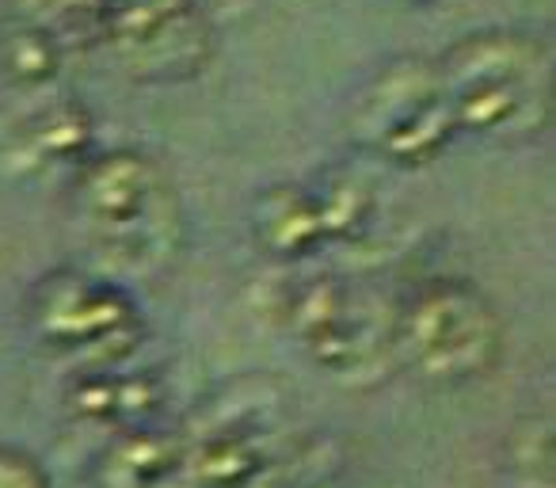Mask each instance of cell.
Wrapping results in <instances>:
<instances>
[{"label":"cell","mask_w":556,"mask_h":488,"mask_svg":"<svg viewBox=\"0 0 556 488\" xmlns=\"http://www.w3.org/2000/svg\"><path fill=\"white\" fill-rule=\"evenodd\" d=\"M70 207L92 252L118 272H161L184 240L176 187L138 149L88 153L73 168Z\"/></svg>","instance_id":"6da1fadb"},{"label":"cell","mask_w":556,"mask_h":488,"mask_svg":"<svg viewBox=\"0 0 556 488\" xmlns=\"http://www.w3.org/2000/svg\"><path fill=\"white\" fill-rule=\"evenodd\" d=\"M457 134L526 141L553 115V80L541 39L522 32H480L434 62Z\"/></svg>","instance_id":"7a4b0ae2"},{"label":"cell","mask_w":556,"mask_h":488,"mask_svg":"<svg viewBox=\"0 0 556 488\" xmlns=\"http://www.w3.org/2000/svg\"><path fill=\"white\" fill-rule=\"evenodd\" d=\"M503 355V317L469 279L431 275L389 305V359L427 386H469Z\"/></svg>","instance_id":"3957f363"},{"label":"cell","mask_w":556,"mask_h":488,"mask_svg":"<svg viewBox=\"0 0 556 488\" xmlns=\"http://www.w3.org/2000/svg\"><path fill=\"white\" fill-rule=\"evenodd\" d=\"M27 328L58 355L85 366H118L141 343V313L108 275L77 267L47 272L27 295Z\"/></svg>","instance_id":"277c9868"},{"label":"cell","mask_w":556,"mask_h":488,"mask_svg":"<svg viewBox=\"0 0 556 488\" xmlns=\"http://www.w3.org/2000/svg\"><path fill=\"white\" fill-rule=\"evenodd\" d=\"M282 325L313 366L336 378L378 374L389 359V305L348 275L302 279L282 302Z\"/></svg>","instance_id":"5b68a950"},{"label":"cell","mask_w":556,"mask_h":488,"mask_svg":"<svg viewBox=\"0 0 556 488\" xmlns=\"http://www.w3.org/2000/svg\"><path fill=\"white\" fill-rule=\"evenodd\" d=\"M100 47L141 85H179L214 58V27L199 0H108Z\"/></svg>","instance_id":"8992f818"},{"label":"cell","mask_w":556,"mask_h":488,"mask_svg":"<svg viewBox=\"0 0 556 488\" xmlns=\"http://www.w3.org/2000/svg\"><path fill=\"white\" fill-rule=\"evenodd\" d=\"M355 134L386 161L419 168L457 138L434 62H396L363 92Z\"/></svg>","instance_id":"52a82bcc"},{"label":"cell","mask_w":556,"mask_h":488,"mask_svg":"<svg viewBox=\"0 0 556 488\" xmlns=\"http://www.w3.org/2000/svg\"><path fill=\"white\" fill-rule=\"evenodd\" d=\"M374 217V195L363 179L328 176L317 187L278 184L260 195L252 233L275 260H309L332 240H351Z\"/></svg>","instance_id":"ba28073f"},{"label":"cell","mask_w":556,"mask_h":488,"mask_svg":"<svg viewBox=\"0 0 556 488\" xmlns=\"http://www.w3.org/2000/svg\"><path fill=\"white\" fill-rule=\"evenodd\" d=\"M123 366V363H118ZM118 366H88L70 386V404L77 416L100 420V424H134L146 420L164 401V389L153 374L118 371Z\"/></svg>","instance_id":"9c48e42d"},{"label":"cell","mask_w":556,"mask_h":488,"mask_svg":"<svg viewBox=\"0 0 556 488\" xmlns=\"http://www.w3.org/2000/svg\"><path fill=\"white\" fill-rule=\"evenodd\" d=\"M24 157L35 164H73L77 168L92 153V118L80 103L58 100L27 118Z\"/></svg>","instance_id":"30bf717a"},{"label":"cell","mask_w":556,"mask_h":488,"mask_svg":"<svg viewBox=\"0 0 556 488\" xmlns=\"http://www.w3.org/2000/svg\"><path fill=\"white\" fill-rule=\"evenodd\" d=\"M187 454L156 431H134L108 454V488H172Z\"/></svg>","instance_id":"8fae6325"},{"label":"cell","mask_w":556,"mask_h":488,"mask_svg":"<svg viewBox=\"0 0 556 488\" xmlns=\"http://www.w3.org/2000/svg\"><path fill=\"white\" fill-rule=\"evenodd\" d=\"M58 62H62V42L42 27L27 24V20H12L0 32V73L12 85L42 88L58 77Z\"/></svg>","instance_id":"7c38bea8"},{"label":"cell","mask_w":556,"mask_h":488,"mask_svg":"<svg viewBox=\"0 0 556 488\" xmlns=\"http://www.w3.org/2000/svg\"><path fill=\"white\" fill-rule=\"evenodd\" d=\"M16 4V20L50 32L58 42H88L100 39L103 12H108V0H12Z\"/></svg>","instance_id":"4fadbf2b"},{"label":"cell","mask_w":556,"mask_h":488,"mask_svg":"<svg viewBox=\"0 0 556 488\" xmlns=\"http://www.w3.org/2000/svg\"><path fill=\"white\" fill-rule=\"evenodd\" d=\"M0 488H47L42 470L27 454L0 450Z\"/></svg>","instance_id":"5bb4252c"},{"label":"cell","mask_w":556,"mask_h":488,"mask_svg":"<svg viewBox=\"0 0 556 488\" xmlns=\"http://www.w3.org/2000/svg\"><path fill=\"white\" fill-rule=\"evenodd\" d=\"M412 4H427V0H412Z\"/></svg>","instance_id":"9a60e30c"}]
</instances>
